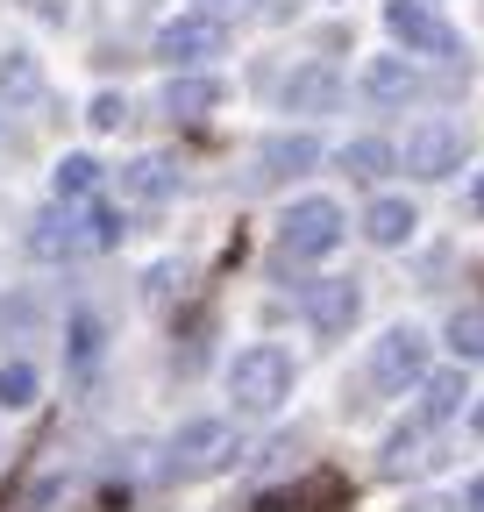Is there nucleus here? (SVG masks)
I'll return each mask as SVG.
<instances>
[{"mask_svg":"<svg viewBox=\"0 0 484 512\" xmlns=\"http://www.w3.org/2000/svg\"><path fill=\"white\" fill-rule=\"evenodd\" d=\"M228 399H235V413H250V420L278 413V406L292 399V356H285L278 342L242 349V356L228 363Z\"/></svg>","mask_w":484,"mask_h":512,"instance_id":"1","label":"nucleus"},{"mask_svg":"<svg viewBox=\"0 0 484 512\" xmlns=\"http://www.w3.org/2000/svg\"><path fill=\"white\" fill-rule=\"evenodd\" d=\"M342 235H349L342 207L328 200V192H307V200H292L285 221H278V256H285V264H314V256L342 249Z\"/></svg>","mask_w":484,"mask_h":512,"instance_id":"2","label":"nucleus"},{"mask_svg":"<svg viewBox=\"0 0 484 512\" xmlns=\"http://www.w3.org/2000/svg\"><path fill=\"white\" fill-rule=\"evenodd\" d=\"M228 463H235V427H228V420H214V413L186 420V427L164 441V477H171V484H186V477H214V470H228Z\"/></svg>","mask_w":484,"mask_h":512,"instance_id":"3","label":"nucleus"},{"mask_svg":"<svg viewBox=\"0 0 484 512\" xmlns=\"http://www.w3.org/2000/svg\"><path fill=\"white\" fill-rule=\"evenodd\" d=\"M420 377H428V335H420L413 320H399V328H385V342L371 349V384L392 392V399H406Z\"/></svg>","mask_w":484,"mask_h":512,"instance_id":"4","label":"nucleus"},{"mask_svg":"<svg viewBox=\"0 0 484 512\" xmlns=\"http://www.w3.org/2000/svg\"><path fill=\"white\" fill-rule=\"evenodd\" d=\"M164 64H178V72H193V64H207V57H221L228 50V22L221 15H171L164 29H157V43H150Z\"/></svg>","mask_w":484,"mask_h":512,"instance_id":"5","label":"nucleus"},{"mask_svg":"<svg viewBox=\"0 0 484 512\" xmlns=\"http://www.w3.org/2000/svg\"><path fill=\"white\" fill-rule=\"evenodd\" d=\"M463 150H470V143H463L456 121H420V128H406V143H399L392 157H399L413 178H456V171H463Z\"/></svg>","mask_w":484,"mask_h":512,"instance_id":"6","label":"nucleus"},{"mask_svg":"<svg viewBox=\"0 0 484 512\" xmlns=\"http://www.w3.org/2000/svg\"><path fill=\"white\" fill-rule=\"evenodd\" d=\"M385 29H392L413 57H463V36L428 8V0H392V8H385Z\"/></svg>","mask_w":484,"mask_h":512,"instance_id":"7","label":"nucleus"},{"mask_svg":"<svg viewBox=\"0 0 484 512\" xmlns=\"http://www.w3.org/2000/svg\"><path fill=\"white\" fill-rule=\"evenodd\" d=\"M356 313H363V292H356V278H314L307 285V320H314V335H349L356 328Z\"/></svg>","mask_w":484,"mask_h":512,"instance_id":"8","label":"nucleus"},{"mask_svg":"<svg viewBox=\"0 0 484 512\" xmlns=\"http://www.w3.org/2000/svg\"><path fill=\"white\" fill-rule=\"evenodd\" d=\"M413 392H420V413H413L420 427H449V420L463 413V399H477V392H470V370H463V363H442V370H428V377L413 384Z\"/></svg>","mask_w":484,"mask_h":512,"instance_id":"9","label":"nucleus"},{"mask_svg":"<svg viewBox=\"0 0 484 512\" xmlns=\"http://www.w3.org/2000/svg\"><path fill=\"white\" fill-rule=\"evenodd\" d=\"M314 164H321V143L307 128H285V136H264V150H257V185H285V178L314 171Z\"/></svg>","mask_w":484,"mask_h":512,"instance_id":"10","label":"nucleus"},{"mask_svg":"<svg viewBox=\"0 0 484 512\" xmlns=\"http://www.w3.org/2000/svg\"><path fill=\"white\" fill-rule=\"evenodd\" d=\"M29 256H43V264H65V256H86V249H79V207L50 200V207L29 221Z\"/></svg>","mask_w":484,"mask_h":512,"instance_id":"11","label":"nucleus"},{"mask_svg":"<svg viewBox=\"0 0 484 512\" xmlns=\"http://www.w3.org/2000/svg\"><path fill=\"white\" fill-rule=\"evenodd\" d=\"M420 93H428V79H420L406 57H371V64H363V100H378V107H413Z\"/></svg>","mask_w":484,"mask_h":512,"instance_id":"12","label":"nucleus"},{"mask_svg":"<svg viewBox=\"0 0 484 512\" xmlns=\"http://www.w3.org/2000/svg\"><path fill=\"white\" fill-rule=\"evenodd\" d=\"M157 107H164L171 121H207V114L221 107V79H214V72H171L164 93H157Z\"/></svg>","mask_w":484,"mask_h":512,"instance_id":"13","label":"nucleus"},{"mask_svg":"<svg viewBox=\"0 0 484 512\" xmlns=\"http://www.w3.org/2000/svg\"><path fill=\"white\" fill-rule=\"evenodd\" d=\"M342 107V72L335 64H299L285 79V114H335Z\"/></svg>","mask_w":484,"mask_h":512,"instance_id":"14","label":"nucleus"},{"mask_svg":"<svg viewBox=\"0 0 484 512\" xmlns=\"http://www.w3.org/2000/svg\"><path fill=\"white\" fill-rule=\"evenodd\" d=\"M428 434H435V427H420V420L392 427V434H385V477H413V470H428V463H435V456H428Z\"/></svg>","mask_w":484,"mask_h":512,"instance_id":"15","label":"nucleus"},{"mask_svg":"<svg viewBox=\"0 0 484 512\" xmlns=\"http://www.w3.org/2000/svg\"><path fill=\"white\" fill-rule=\"evenodd\" d=\"M121 192H129V200H171V192H178V164H171V157L121 164Z\"/></svg>","mask_w":484,"mask_h":512,"instance_id":"16","label":"nucleus"},{"mask_svg":"<svg viewBox=\"0 0 484 512\" xmlns=\"http://www.w3.org/2000/svg\"><path fill=\"white\" fill-rule=\"evenodd\" d=\"M413 228H420L413 200H378L371 214H363V235H371L378 249H406V242H413Z\"/></svg>","mask_w":484,"mask_h":512,"instance_id":"17","label":"nucleus"},{"mask_svg":"<svg viewBox=\"0 0 484 512\" xmlns=\"http://www.w3.org/2000/svg\"><path fill=\"white\" fill-rule=\"evenodd\" d=\"M100 178H107V164H100V157H86V150H72L65 164H57L50 192H57L65 207H79V200H93V192H100Z\"/></svg>","mask_w":484,"mask_h":512,"instance_id":"18","label":"nucleus"},{"mask_svg":"<svg viewBox=\"0 0 484 512\" xmlns=\"http://www.w3.org/2000/svg\"><path fill=\"white\" fill-rule=\"evenodd\" d=\"M335 164H342L349 178H385V171H399V157H392L385 136H349V143L335 150Z\"/></svg>","mask_w":484,"mask_h":512,"instance_id":"19","label":"nucleus"},{"mask_svg":"<svg viewBox=\"0 0 484 512\" xmlns=\"http://www.w3.org/2000/svg\"><path fill=\"white\" fill-rule=\"evenodd\" d=\"M36 93H43V64H36L29 50H0V100L22 107V100H36Z\"/></svg>","mask_w":484,"mask_h":512,"instance_id":"20","label":"nucleus"},{"mask_svg":"<svg viewBox=\"0 0 484 512\" xmlns=\"http://www.w3.org/2000/svg\"><path fill=\"white\" fill-rule=\"evenodd\" d=\"M121 242V214L100 200H79V249H114Z\"/></svg>","mask_w":484,"mask_h":512,"instance_id":"21","label":"nucleus"},{"mask_svg":"<svg viewBox=\"0 0 484 512\" xmlns=\"http://www.w3.org/2000/svg\"><path fill=\"white\" fill-rule=\"evenodd\" d=\"M36 392H43V384H36V363H0V406H8V413H29L36 406Z\"/></svg>","mask_w":484,"mask_h":512,"instance_id":"22","label":"nucleus"},{"mask_svg":"<svg viewBox=\"0 0 484 512\" xmlns=\"http://www.w3.org/2000/svg\"><path fill=\"white\" fill-rule=\"evenodd\" d=\"M100 349H107V328H100V313H86V306H79V313H72V370L86 377V370L100 363Z\"/></svg>","mask_w":484,"mask_h":512,"instance_id":"23","label":"nucleus"},{"mask_svg":"<svg viewBox=\"0 0 484 512\" xmlns=\"http://www.w3.org/2000/svg\"><path fill=\"white\" fill-rule=\"evenodd\" d=\"M299 498H307V512H349V477L342 470H314L307 484H299Z\"/></svg>","mask_w":484,"mask_h":512,"instance_id":"24","label":"nucleus"},{"mask_svg":"<svg viewBox=\"0 0 484 512\" xmlns=\"http://www.w3.org/2000/svg\"><path fill=\"white\" fill-rule=\"evenodd\" d=\"M449 349H456V363H484V313L470 306H456V320H449Z\"/></svg>","mask_w":484,"mask_h":512,"instance_id":"25","label":"nucleus"},{"mask_svg":"<svg viewBox=\"0 0 484 512\" xmlns=\"http://www.w3.org/2000/svg\"><path fill=\"white\" fill-rule=\"evenodd\" d=\"M57 491H65V470H43V477H29L8 505H0V512H50L57 505Z\"/></svg>","mask_w":484,"mask_h":512,"instance_id":"26","label":"nucleus"},{"mask_svg":"<svg viewBox=\"0 0 484 512\" xmlns=\"http://www.w3.org/2000/svg\"><path fill=\"white\" fill-rule=\"evenodd\" d=\"M86 121L100 128V136H114V128H121V121H129V100H121V93H100V100L86 107Z\"/></svg>","mask_w":484,"mask_h":512,"instance_id":"27","label":"nucleus"},{"mask_svg":"<svg viewBox=\"0 0 484 512\" xmlns=\"http://www.w3.org/2000/svg\"><path fill=\"white\" fill-rule=\"evenodd\" d=\"M22 8H29L36 22H50V29H65V22H72V0H22Z\"/></svg>","mask_w":484,"mask_h":512,"instance_id":"28","label":"nucleus"},{"mask_svg":"<svg viewBox=\"0 0 484 512\" xmlns=\"http://www.w3.org/2000/svg\"><path fill=\"white\" fill-rule=\"evenodd\" d=\"M257 512H307V498H299V484H292V491H264Z\"/></svg>","mask_w":484,"mask_h":512,"instance_id":"29","label":"nucleus"},{"mask_svg":"<svg viewBox=\"0 0 484 512\" xmlns=\"http://www.w3.org/2000/svg\"><path fill=\"white\" fill-rule=\"evenodd\" d=\"M463 512H484V477H470V484H463Z\"/></svg>","mask_w":484,"mask_h":512,"instance_id":"30","label":"nucleus"},{"mask_svg":"<svg viewBox=\"0 0 484 512\" xmlns=\"http://www.w3.org/2000/svg\"><path fill=\"white\" fill-rule=\"evenodd\" d=\"M235 8H250V0H214V8H207V15H221V22H228Z\"/></svg>","mask_w":484,"mask_h":512,"instance_id":"31","label":"nucleus"},{"mask_svg":"<svg viewBox=\"0 0 484 512\" xmlns=\"http://www.w3.org/2000/svg\"><path fill=\"white\" fill-rule=\"evenodd\" d=\"M470 427H477V434H484V399H477V406H470Z\"/></svg>","mask_w":484,"mask_h":512,"instance_id":"32","label":"nucleus"},{"mask_svg":"<svg viewBox=\"0 0 484 512\" xmlns=\"http://www.w3.org/2000/svg\"><path fill=\"white\" fill-rule=\"evenodd\" d=\"M477 207H484V185H477Z\"/></svg>","mask_w":484,"mask_h":512,"instance_id":"33","label":"nucleus"}]
</instances>
